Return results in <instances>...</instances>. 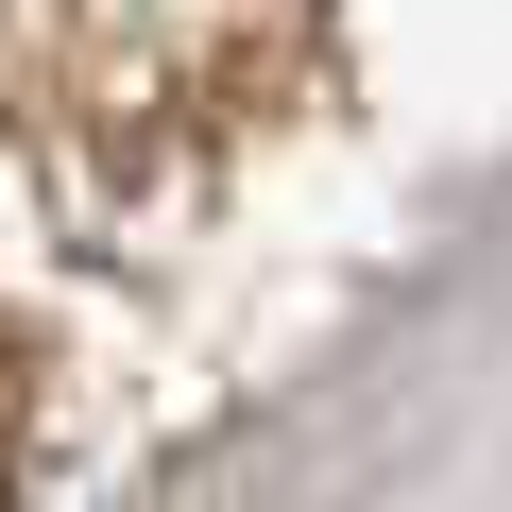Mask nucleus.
I'll return each instance as SVG.
<instances>
[{"label":"nucleus","instance_id":"nucleus-1","mask_svg":"<svg viewBox=\"0 0 512 512\" xmlns=\"http://www.w3.org/2000/svg\"><path fill=\"white\" fill-rule=\"evenodd\" d=\"M18 427H35V359L0 342V495H18Z\"/></svg>","mask_w":512,"mask_h":512}]
</instances>
